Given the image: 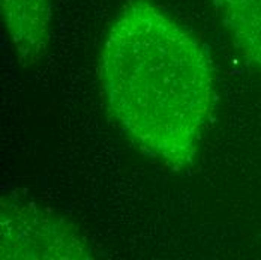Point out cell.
Wrapping results in <instances>:
<instances>
[{
	"label": "cell",
	"instance_id": "3957f363",
	"mask_svg": "<svg viewBox=\"0 0 261 260\" xmlns=\"http://www.w3.org/2000/svg\"><path fill=\"white\" fill-rule=\"evenodd\" d=\"M2 17L11 45L23 66L44 59L50 45L53 0H2Z\"/></svg>",
	"mask_w": 261,
	"mask_h": 260
},
{
	"label": "cell",
	"instance_id": "6da1fadb",
	"mask_svg": "<svg viewBox=\"0 0 261 260\" xmlns=\"http://www.w3.org/2000/svg\"><path fill=\"white\" fill-rule=\"evenodd\" d=\"M98 76L110 113L144 154L171 169L195 161L215 77L188 29L150 0H129L107 32Z\"/></svg>",
	"mask_w": 261,
	"mask_h": 260
},
{
	"label": "cell",
	"instance_id": "277c9868",
	"mask_svg": "<svg viewBox=\"0 0 261 260\" xmlns=\"http://www.w3.org/2000/svg\"><path fill=\"white\" fill-rule=\"evenodd\" d=\"M216 3L236 47L261 73V0H216Z\"/></svg>",
	"mask_w": 261,
	"mask_h": 260
},
{
	"label": "cell",
	"instance_id": "7a4b0ae2",
	"mask_svg": "<svg viewBox=\"0 0 261 260\" xmlns=\"http://www.w3.org/2000/svg\"><path fill=\"white\" fill-rule=\"evenodd\" d=\"M2 259H90L77 227L33 203L2 200Z\"/></svg>",
	"mask_w": 261,
	"mask_h": 260
}]
</instances>
